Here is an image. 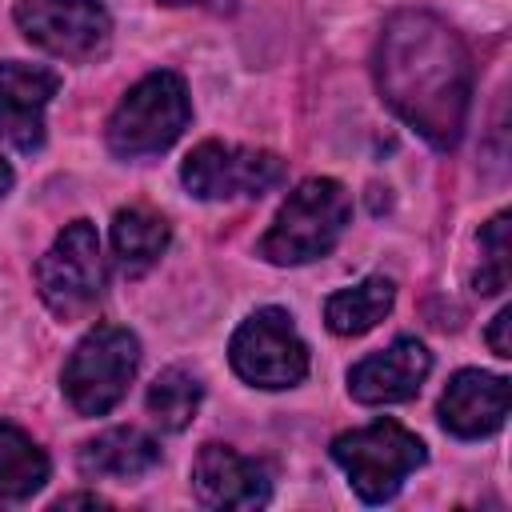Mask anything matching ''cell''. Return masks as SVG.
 Returning a JSON list of instances; mask_svg holds the SVG:
<instances>
[{"label": "cell", "mask_w": 512, "mask_h": 512, "mask_svg": "<svg viewBox=\"0 0 512 512\" xmlns=\"http://www.w3.org/2000/svg\"><path fill=\"white\" fill-rule=\"evenodd\" d=\"M376 84L388 108L432 148H452L464 132L472 60L460 36L432 12H396L376 44Z\"/></svg>", "instance_id": "cell-1"}, {"label": "cell", "mask_w": 512, "mask_h": 512, "mask_svg": "<svg viewBox=\"0 0 512 512\" xmlns=\"http://www.w3.org/2000/svg\"><path fill=\"white\" fill-rule=\"evenodd\" d=\"M352 216V200L340 180L312 176L280 204L272 228L260 236V256L268 264H308L336 248Z\"/></svg>", "instance_id": "cell-2"}, {"label": "cell", "mask_w": 512, "mask_h": 512, "mask_svg": "<svg viewBox=\"0 0 512 512\" xmlns=\"http://www.w3.org/2000/svg\"><path fill=\"white\" fill-rule=\"evenodd\" d=\"M188 116L192 104L184 80L176 72H148L124 92V100L108 116V148L120 160L156 156L188 128Z\"/></svg>", "instance_id": "cell-3"}, {"label": "cell", "mask_w": 512, "mask_h": 512, "mask_svg": "<svg viewBox=\"0 0 512 512\" xmlns=\"http://www.w3.org/2000/svg\"><path fill=\"white\" fill-rule=\"evenodd\" d=\"M424 444L396 420H372L364 428L340 432L332 440V460L344 468L348 484L356 488L360 500L384 504L400 492L404 476L424 464Z\"/></svg>", "instance_id": "cell-4"}, {"label": "cell", "mask_w": 512, "mask_h": 512, "mask_svg": "<svg viewBox=\"0 0 512 512\" xmlns=\"http://www.w3.org/2000/svg\"><path fill=\"white\" fill-rule=\"evenodd\" d=\"M140 364V340L128 328L96 324L64 364V396L80 416H104L128 392Z\"/></svg>", "instance_id": "cell-5"}, {"label": "cell", "mask_w": 512, "mask_h": 512, "mask_svg": "<svg viewBox=\"0 0 512 512\" xmlns=\"http://www.w3.org/2000/svg\"><path fill=\"white\" fill-rule=\"evenodd\" d=\"M36 288H40V300L60 320H76L100 300L104 260H100V236L88 220L64 224V232L52 240V248L36 264Z\"/></svg>", "instance_id": "cell-6"}, {"label": "cell", "mask_w": 512, "mask_h": 512, "mask_svg": "<svg viewBox=\"0 0 512 512\" xmlns=\"http://www.w3.org/2000/svg\"><path fill=\"white\" fill-rule=\"evenodd\" d=\"M232 368L256 388H292L308 376V348L284 308H256L232 336Z\"/></svg>", "instance_id": "cell-7"}, {"label": "cell", "mask_w": 512, "mask_h": 512, "mask_svg": "<svg viewBox=\"0 0 512 512\" xmlns=\"http://www.w3.org/2000/svg\"><path fill=\"white\" fill-rule=\"evenodd\" d=\"M180 180L196 200L264 196L284 180V160L276 152H264V148L204 140L184 156Z\"/></svg>", "instance_id": "cell-8"}, {"label": "cell", "mask_w": 512, "mask_h": 512, "mask_svg": "<svg viewBox=\"0 0 512 512\" xmlns=\"http://www.w3.org/2000/svg\"><path fill=\"white\" fill-rule=\"evenodd\" d=\"M12 16L32 44L64 60H96L112 40L100 0H16Z\"/></svg>", "instance_id": "cell-9"}, {"label": "cell", "mask_w": 512, "mask_h": 512, "mask_svg": "<svg viewBox=\"0 0 512 512\" xmlns=\"http://www.w3.org/2000/svg\"><path fill=\"white\" fill-rule=\"evenodd\" d=\"M60 76L40 64L4 60L0 64V140L20 152H36L44 144V108L56 96Z\"/></svg>", "instance_id": "cell-10"}, {"label": "cell", "mask_w": 512, "mask_h": 512, "mask_svg": "<svg viewBox=\"0 0 512 512\" xmlns=\"http://www.w3.org/2000/svg\"><path fill=\"white\" fill-rule=\"evenodd\" d=\"M192 488L208 508H260L272 496V476L228 444H204L192 460Z\"/></svg>", "instance_id": "cell-11"}, {"label": "cell", "mask_w": 512, "mask_h": 512, "mask_svg": "<svg viewBox=\"0 0 512 512\" xmlns=\"http://www.w3.org/2000/svg\"><path fill=\"white\" fill-rule=\"evenodd\" d=\"M428 372H432L428 348L412 336H400L384 352H372L360 364H352L348 392L360 404H400V400H412L420 392Z\"/></svg>", "instance_id": "cell-12"}, {"label": "cell", "mask_w": 512, "mask_h": 512, "mask_svg": "<svg viewBox=\"0 0 512 512\" xmlns=\"http://www.w3.org/2000/svg\"><path fill=\"white\" fill-rule=\"evenodd\" d=\"M504 416H508V380L480 368L456 372L440 396V424L460 440L492 436L504 424Z\"/></svg>", "instance_id": "cell-13"}, {"label": "cell", "mask_w": 512, "mask_h": 512, "mask_svg": "<svg viewBox=\"0 0 512 512\" xmlns=\"http://www.w3.org/2000/svg\"><path fill=\"white\" fill-rule=\"evenodd\" d=\"M160 464V448L140 428H108L88 440L76 456V468L88 480H136Z\"/></svg>", "instance_id": "cell-14"}, {"label": "cell", "mask_w": 512, "mask_h": 512, "mask_svg": "<svg viewBox=\"0 0 512 512\" xmlns=\"http://www.w3.org/2000/svg\"><path fill=\"white\" fill-rule=\"evenodd\" d=\"M392 300H396L392 280L388 276H368V280L328 296L324 320H328V328L336 336H364V332H372L392 312Z\"/></svg>", "instance_id": "cell-15"}, {"label": "cell", "mask_w": 512, "mask_h": 512, "mask_svg": "<svg viewBox=\"0 0 512 512\" xmlns=\"http://www.w3.org/2000/svg\"><path fill=\"white\" fill-rule=\"evenodd\" d=\"M48 480L44 448L16 424H0V504H24Z\"/></svg>", "instance_id": "cell-16"}, {"label": "cell", "mask_w": 512, "mask_h": 512, "mask_svg": "<svg viewBox=\"0 0 512 512\" xmlns=\"http://www.w3.org/2000/svg\"><path fill=\"white\" fill-rule=\"evenodd\" d=\"M168 240H172L168 220L156 216L152 208H120L112 220V248L128 276H140L144 268H152L164 256Z\"/></svg>", "instance_id": "cell-17"}, {"label": "cell", "mask_w": 512, "mask_h": 512, "mask_svg": "<svg viewBox=\"0 0 512 512\" xmlns=\"http://www.w3.org/2000/svg\"><path fill=\"white\" fill-rule=\"evenodd\" d=\"M200 376L188 368H164L152 384H148V412L164 432H180L192 424L196 408H200Z\"/></svg>", "instance_id": "cell-18"}, {"label": "cell", "mask_w": 512, "mask_h": 512, "mask_svg": "<svg viewBox=\"0 0 512 512\" xmlns=\"http://www.w3.org/2000/svg\"><path fill=\"white\" fill-rule=\"evenodd\" d=\"M508 212L492 216L480 232V272H476V292L492 296L500 288H508V276H512V264H508Z\"/></svg>", "instance_id": "cell-19"}, {"label": "cell", "mask_w": 512, "mask_h": 512, "mask_svg": "<svg viewBox=\"0 0 512 512\" xmlns=\"http://www.w3.org/2000/svg\"><path fill=\"white\" fill-rule=\"evenodd\" d=\"M508 328H512V308H500L492 328H488V344L496 356H512V340H508Z\"/></svg>", "instance_id": "cell-20"}, {"label": "cell", "mask_w": 512, "mask_h": 512, "mask_svg": "<svg viewBox=\"0 0 512 512\" xmlns=\"http://www.w3.org/2000/svg\"><path fill=\"white\" fill-rule=\"evenodd\" d=\"M56 508H108V500H100L96 492H80V496H64V500H56Z\"/></svg>", "instance_id": "cell-21"}, {"label": "cell", "mask_w": 512, "mask_h": 512, "mask_svg": "<svg viewBox=\"0 0 512 512\" xmlns=\"http://www.w3.org/2000/svg\"><path fill=\"white\" fill-rule=\"evenodd\" d=\"M164 4H196V8H208V12H232L236 0H164Z\"/></svg>", "instance_id": "cell-22"}, {"label": "cell", "mask_w": 512, "mask_h": 512, "mask_svg": "<svg viewBox=\"0 0 512 512\" xmlns=\"http://www.w3.org/2000/svg\"><path fill=\"white\" fill-rule=\"evenodd\" d=\"M8 188H12V168H8V160L0 156V196H4Z\"/></svg>", "instance_id": "cell-23"}]
</instances>
